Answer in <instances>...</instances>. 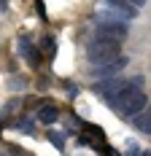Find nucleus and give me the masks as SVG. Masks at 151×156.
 <instances>
[{
  "instance_id": "f257e3e1",
  "label": "nucleus",
  "mask_w": 151,
  "mask_h": 156,
  "mask_svg": "<svg viewBox=\"0 0 151 156\" xmlns=\"http://www.w3.org/2000/svg\"><path fill=\"white\" fill-rule=\"evenodd\" d=\"M113 108L119 110L124 119H135L140 110H146V105H149V97L140 92V89H135V86H130V89H124V92H119L113 100H108Z\"/></svg>"
},
{
  "instance_id": "f03ea898",
  "label": "nucleus",
  "mask_w": 151,
  "mask_h": 156,
  "mask_svg": "<svg viewBox=\"0 0 151 156\" xmlns=\"http://www.w3.org/2000/svg\"><path fill=\"white\" fill-rule=\"evenodd\" d=\"M116 57H119V43H113V41H92L87 46V59L94 65L113 62Z\"/></svg>"
},
{
  "instance_id": "7ed1b4c3",
  "label": "nucleus",
  "mask_w": 151,
  "mask_h": 156,
  "mask_svg": "<svg viewBox=\"0 0 151 156\" xmlns=\"http://www.w3.org/2000/svg\"><path fill=\"white\" fill-rule=\"evenodd\" d=\"M127 22H103L97 19L94 24V41H113V43H121L127 38Z\"/></svg>"
},
{
  "instance_id": "20e7f679",
  "label": "nucleus",
  "mask_w": 151,
  "mask_h": 156,
  "mask_svg": "<svg viewBox=\"0 0 151 156\" xmlns=\"http://www.w3.org/2000/svg\"><path fill=\"white\" fill-rule=\"evenodd\" d=\"M140 81H143V78H105V81L94 83V92L100 94L103 100H113L119 92L130 89V86H138Z\"/></svg>"
},
{
  "instance_id": "39448f33",
  "label": "nucleus",
  "mask_w": 151,
  "mask_h": 156,
  "mask_svg": "<svg viewBox=\"0 0 151 156\" xmlns=\"http://www.w3.org/2000/svg\"><path fill=\"white\" fill-rule=\"evenodd\" d=\"M127 59H124V57H116V59H113V62H105V65H97V67H94V70H89L92 76L94 78H103V81H105V78H116L121 73V70H124V67H127Z\"/></svg>"
},
{
  "instance_id": "423d86ee",
  "label": "nucleus",
  "mask_w": 151,
  "mask_h": 156,
  "mask_svg": "<svg viewBox=\"0 0 151 156\" xmlns=\"http://www.w3.org/2000/svg\"><path fill=\"white\" fill-rule=\"evenodd\" d=\"M60 119V110L54 108V105H43V108L38 110V121H43V124H54Z\"/></svg>"
},
{
  "instance_id": "0eeeda50",
  "label": "nucleus",
  "mask_w": 151,
  "mask_h": 156,
  "mask_svg": "<svg viewBox=\"0 0 151 156\" xmlns=\"http://www.w3.org/2000/svg\"><path fill=\"white\" fill-rule=\"evenodd\" d=\"M105 3H108V5H113V8H119L121 14H127L130 19H132V16L138 14V8H132V5H130L127 0H105Z\"/></svg>"
},
{
  "instance_id": "6e6552de",
  "label": "nucleus",
  "mask_w": 151,
  "mask_h": 156,
  "mask_svg": "<svg viewBox=\"0 0 151 156\" xmlns=\"http://www.w3.org/2000/svg\"><path fill=\"white\" fill-rule=\"evenodd\" d=\"M140 113H143V116H135V126L151 135V108L149 110H140Z\"/></svg>"
},
{
  "instance_id": "1a4fd4ad",
  "label": "nucleus",
  "mask_w": 151,
  "mask_h": 156,
  "mask_svg": "<svg viewBox=\"0 0 151 156\" xmlns=\"http://www.w3.org/2000/svg\"><path fill=\"white\" fill-rule=\"evenodd\" d=\"M49 140L54 143V145H57V148H65V143H62L60 137H57V132H49Z\"/></svg>"
},
{
  "instance_id": "9d476101",
  "label": "nucleus",
  "mask_w": 151,
  "mask_h": 156,
  "mask_svg": "<svg viewBox=\"0 0 151 156\" xmlns=\"http://www.w3.org/2000/svg\"><path fill=\"white\" fill-rule=\"evenodd\" d=\"M127 3H130L132 8H140V5H143V3H149V0H127Z\"/></svg>"
},
{
  "instance_id": "9b49d317",
  "label": "nucleus",
  "mask_w": 151,
  "mask_h": 156,
  "mask_svg": "<svg viewBox=\"0 0 151 156\" xmlns=\"http://www.w3.org/2000/svg\"><path fill=\"white\" fill-rule=\"evenodd\" d=\"M6 8H8V3H6V0H0V11H6Z\"/></svg>"
}]
</instances>
